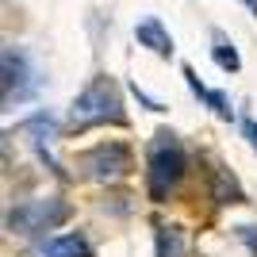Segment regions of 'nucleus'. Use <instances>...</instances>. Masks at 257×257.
<instances>
[{
	"instance_id": "f257e3e1",
	"label": "nucleus",
	"mask_w": 257,
	"mask_h": 257,
	"mask_svg": "<svg viewBox=\"0 0 257 257\" xmlns=\"http://www.w3.org/2000/svg\"><path fill=\"white\" fill-rule=\"evenodd\" d=\"M123 115V104H119L115 88L107 85V81H92V85L73 100L69 107V127L73 131H85V127H96V123H115Z\"/></svg>"
},
{
	"instance_id": "f03ea898",
	"label": "nucleus",
	"mask_w": 257,
	"mask_h": 257,
	"mask_svg": "<svg viewBox=\"0 0 257 257\" xmlns=\"http://www.w3.org/2000/svg\"><path fill=\"white\" fill-rule=\"evenodd\" d=\"M184 177V150L177 146L173 135H158L150 146V196L165 200L169 188Z\"/></svg>"
},
{
	"instance_id": "7ed1b4c3",
	"label": "nucleus",
	"mask_w": 257,
	"mask_h": 257,
	"mask_svg": "<svg viewBox=\"0 0 257 257\" xmlns=\"http://www.w3.org/2000/svg\"><path fill=\"white\" fill-rule=\"evenodd\" d=\"M69 207L62 200H27L8 215V226L16 234H39V230H54L58 223H65Z\"/></svg>"
},
{
	"instance_id": "20e7f679",
	"label": "nucleus",
	"mask_w": 257,
	"mask_h": 257,
	"mask_svg": "<svg viewBox=\"0 0 257 257\" xmlns=\"http://www.w3.org/2000/svg\"><path fill=\"white\" fill-rule=\"evenodd\" d=\"M85 169L92 181H119L131 169V158L119 142H111V146H96L92 154H85Z\"/></svg>"
},
{
	"instance_id": "39448f33",
	"label": "nucleus",
	"mask_w": 257,
	"mask_h": 257,
	"mask_svg": "<svg viewBox=\"0 0 257 257\" xmlns=\"http://www.w3.org/2000/svg\"><path fill=\"white\" fill-rule=\"evenodd\" d=\"M4 100L12 104V96L16 100H23V96H31L35 92V85H31V65H27V58H23L20 50H4Z\"/></svg>"
},
{
	"instance_id": "423d86ee",
	"label": "nucleus",
	"mask_w": 257,
	"mask_h": 257,
	"mask_svg": "<svg viewBox=\"0 0 257 257\" xmlns=\"http://www.w3.org/2000/svg\"><path fill=\"white\" fill-rule=\"evenodd\" d=\"M35 257H88V242L81 234H58V238H46L35 249Z\"/></svg>"
},
{
	"instance_id": "0eeeda50",
	"label": "nucleus",
	"mask_w": 257,
	"mask_h": 257,
	"mask_svg": "<svg viewBox=\"0 0 257 257\" xmlns=\"http://www.w3.org/2000/svg\"><path fill=\"white\" fill-rule=\"evenodd\" d=\"M135 39H139L142 46H150L154 54H161V58H169V54H173V39H169V31H165V27H161L154 16H146V20L135 27Z\"/></svg>"
},
{
	"instance_id": "6e6552de",
	"label": "nucleus",
	"mask_w": 257,
	"mask_h": 257,
	"mask_svg": "<svg viewBox=\"0 0 257 257\" xmlns=\"http://www.w3.org/2000/svg\"><path fill=\"white\" fill-rule=\"evenodd\" d=\"M184 77H188V88H192V92H196L200 100H207V104H211V107H215V111H219L223 119H230V115H234V107H230V100H226L223 92H211V88H204V85H200V77H196L192 69H184Z\"/></svg>"
},
{
	"instance_id": "1a4fd4ad",
	"label": "nucleus",
	"mask_w": 257,
	"mask_h": 257,
	"mask_svg": "<svg viewBox=\"0 0 257 257\" xmlns=\"http://www.w3.org/2000/svg\"><path fill=\"white\" fill-rule=\"evenodd\" d=\"M158 257H184L181 230H173V226H161L158 230Z\"/></svg>"
},
{
	"instance_id": "9d476101",
	"label": "nucleus",
	"mask_w": 257,
	"mask_h": 257,
	"mask_svg": "<svg viewBox=\"0 0 257 257\" xmlns=\"http://www.w3.org/2000/svg\"><path fill=\"white\" fill-rule=\"evenodd\" d=\"M211 54H215V62L223 65L226 73H234L238 65H242V58H238V50H234V46H230V43H226L223 35H215V50H211Z\"/></svg>"
},
{
	"instance_id": "9b49d317",
	"label": "nucleus",
	"mask_w": 257,
	"mask_h": 257,
	"mask_svg": "<svg viewBox=\"0 0 257 257\" xmlns=\"http://www.w3.org/2000/svg\"><path fill=\"white\" fill-rule=\"evenodd\" d=\"M215 200H219V204L234 200V181H226L223 173H219V181H215Z\"/></svg>"
},
{
	"instance_id": "f8f14e48",
	"label": "nucleus",
	"mask_w": 257,
	"mask_h": 257,
	"mask_svg": "<svg viewBox=\"0 0 257 257\" xmlns=\"http://www.w3.org/2000/svg\"><path fill=\"white\" fill-rule=\"evenodd\" d=\"M246 139L253 142V150H257V123H253V119H246Z\"/></svg>"
},
{
	"instance_id": "ddd939ff",
	"label": "nucleus",
	"mask_w": 257,
	"mask_h": 257,
	"mask_svg": "<svg viewBox=\"0 0 257 257\" xmlns=\"http://www.w3.org/2000/svg\"><path fill=\"white\" fill-rule=\"evenodd\" d=\"M246 4H249V8H253V12H257V0H246Z\"/></svg>"
}]
</instances>
